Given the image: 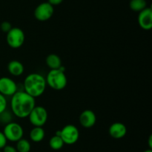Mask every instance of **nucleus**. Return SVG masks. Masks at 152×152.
<instances>
[{"mask_svg":"<svg viewBox=\"0 0 152 152\" xmlns=\"http://www.w3.org/2000/svg\"><path fill=\"white\" fill-rule=\"evenodd\" d=\"M2 149V152H17L16 147H13L12 145H6Z\"/></svg>","mask_w":152,"mask_h":152,"instance_id":"nucleus-23","label":"nucleus"},{"mask_svg":"<svg viewBox=\"0 0 152 152\" xmlns=\"http://www.w3.org/2000/svg\"><path fill=\"white\" fill-rule=\"evenodd\" d=\"M3 134L5 136L7 141L17 142L23 138L24 130L22 125L17 122H11L4 125Z\"/></svg>","mask_w":152,"mask_h":152,"instance_id":"nucleus-6","label":"nucleus"},{"mask_svg":"<svg viewBox=\"0 0 152 152\" xmlns=\"http://www.w3.org/2000/svg\"><path fill=\"white\" fill-rule=\"evenodd\" d=\"M0 152H2V151H1V150H0Z\"/></svg>","mask_w":152,"mask_h":152,"instance_id":"nucleus-27","label":"nucleus"},{"mask_svg":"<svg viewBox=\"0 0 152 152\" xmlns=\"http://www.w3.org/2000/svg\"><path fill=\"white\" fill-rule=\"evenodd\" d=\"M25 40L24 31L18 27H12L7 33L6 41L7 45L12 49H19L22 47Z\"/></svg>","mask_w":152,"mask_h":152,"instance_id":"nucleus-5","label":"nucleus"},{"mask_svg":"<svg viewBox=\"0 0 152 152\" xmlns=\"http://www.w3.org/2000/svg\"><path fill=\"white\" fill-rule=\"evenodd\" d=\"M10 106L13 116L25 119L36 106V100L25 91H16L11 96Z\"/></svg>","mask_w":152,"mask_h":152,"instance_id":"nucleus-1","label":"nucleus"},{"mask_svg":"<svg viewBox=\"0 0 152 152\" xmlns=\"http://www.w3.org/2000/svg\"><path fill=\"white\" fill-rule=\"evenodd\" d=\"M17 91V83L9 77H0V93L11 97Z\"/></svg>","mask_w":152,"mask_h":152,"instance_id":"nucleus-9","label":"nucleus"},{"mask_svg":"<svg viewBox=\"0 0 152 152\" xmlns=\"http://www.w3.org/2000/svg\"><path fill=\"white\" fill-rule=\"evenodd\" d=\"M64 145L65 144H64L62 138H61L59 136H53V137L50 139V140H49V146H50V148L53 149V150H60L61 148H62Z\"/></svg>","mask_w":152,"mask_h":152,"instance_id":"nucleus-16","label":"nucleus"},{"mask_svg":"<svg viewBox=\"0 0 152 152\" xmlns=\"http://www.w3.org/2000/svg\"><path fill=\"white\" fill-rule=\"evenodd\" d=\"M0 28L3 32L7 33L12 28V25L8 21H4L0 25Z\"/></svg>","mask_w":152,"mask_h":152,"instance_id":"nucleus-21","label":"nucleus"},{"mask_svg":"<svg viewBox=\"0 0 152 152\" xmlns=\"http://www.w3.org/2000/svg\"><path fill=\"white\" fill-rule=\"evenodd\" d=\"M28 117L30 123L34 127H42L47 122L48 113L42 106H35Z\"/></svg>","mask_w":152,"mask_h":152,"instance_id":"nucleus-4","label":"nucleus"},{"mask_svg":"<svg viewBox=\"0 0 152 152\" xmlns=\"http://www.w3.org/2000/svg\"><path fill=\"white\" fill-rule=\"evenodd\" d=\"M129 6L133 11L140 12L147 7V2L145 0H131Z\"/></svg>","mask_w":152,"mask_h":152,"instance_id":"nucleus-18","label":"nucleus"},{"mask_svg":"<svg viewBox=\"0 0 152 152\" xmlns=\"http://www.w3.org/2000/svg\"><path fill=\"white\" fill-rule=\"evenodd\" d=\"M80 123L83 128H90L94 126L96 122V116L94 112L91 110H83L79 117Z\"/></svg>","mask_w":152,"mask_h":152,"instance_id":"nucleus-11","label":"nucleus"},{"mask_svg":"<svg viewBox=\"0 0 152 152\" xmlns=\"http://www.w3.org/2000/svg\"><path fill=\"white\" fill-rule=\"evenodd\" d=\"M24 91L34 98L42 95L46 89L45 77L39 73H31L25 77L23 82Z\"/></svg>","mask_w":152,"mask_h":152,"instance_id":"nucleus-2","label":"nucleus"},{"mask_svg":"<svg viewBox=\"0 0 152 152\" xmlns=\"http://www.w3.org/2000/svg\"><path fill=\"white\" fill-rule=\"evenodd\" d=\"M7 71L11 75L17 77L23 74L25 71V67L20 61L13 60V61H10L7 64Z\"/></svg>","mask_w":152,"mask_h":152,"instance_id":"nucleus-13","label":"nucleus"},{"mask_svg":"<svg viewBox=\"0 0 152 152\" xmlns=\"http://www.w3.org/2000/svg\"><path fill=\"white\" fill-rule=\"evenodd\" d=\"M108 134L114 139H122L127 134V128L122 122H114L108 128Z\"/></svg>","mask_w":152,"mask_h":152,"instance_id":"nucleus-12","label":"nucleus"},{"mask_svg":"<svg viewBox=\"0 0 152 152\" xmlns=\"http://www.w3.org/2000/svg\"><path fill=\"white\" fill-rule=\"evenodd\" d=\"M30 139L34 142H40L45 136V132L42 127H34L30 131Z\"/></svg>","mask_w":152,"mask_h":152,"instance_id":"nucleus-14","label":"nucleus"},{"mask_svg":"<svg viewBox=\"0 0 152 152\" xmlns=\"http://www.w3.org/2000/svg\"><path fill=\"white\" fill-rule=\"evenodd\" d=\"M62 1H63V0H48V2L51 4L52 6H56L60 4Z\"/></svg>","mask_w":152,"mask_h":152,"instance_id":"nucleus-24","label":"nucleus"},{"mask_svg":"<svg viewBox=\"0 0 152 152\" xmlns=\"http://www.w3.org/2000/svg\"><path fill=\"white\" fill-rule=\"evenodd\" d=\"M46 83L54 90H62L68 83V78L65 72L56 69H50L45 77Z\"/></svg>","mask_w":152,"mask_h":152,"instance_id":"nucleus-3","label":"nucleus"},{"mask_svg":"<svg viewBox=\"0 0 152 152\" xmlns=\"http://www.w3.org/2000/svg\"><path fill=\"white\" fill-rule=\"evenodd\" d=\"M16 148L17 152H30L31 148V143L26 139L22 138L16 142Z\"/></svg>","mask_w":152,"mask_h":152,"instance_id":"nucleus-17","label":"nucleus"},{"mask_svg":"<svg viewBox=\"0 0 152 152\" xmlns=\"http://www.w3.org/2000/svg\"><path fill=\"white\" fill-rule=\"evenodd\" d=\"M7 139H6L5 136L4 135L3 132L0 131V150L2 149L4 146L7 145Z\"/></svg>","mask_w":152,"mask_h":152,"instance_id":"nucleus-22","label":"nucleus"},{"mask_svg":"<svg viewBox=\"0 0 152 152\" xmlns=\"http://www.w3.org/2000/svg\"><path fill=\"white\" fill-rule=\"evenodd\" d=\"M13 114L11 110H9L6 109L4 111L0 113V123L2 125H7L10 122H13Z\"/></svg>","mask_w":152,"mask_h":152,"instance_id":"nucleus-19","label":"nucleus"},{"mask_svg":"<svg viewBox=\"0 0 152 152\" xmlns=\"http://www.w3.org/2000/svg\"><path fill=\"white\" fill-rule=\"evenodd\" d=\"M148 142V146H149V148L152 149V135L149 136Z\"/></svg>","mask_w":152,"mask_h":152,"instance_id":"nucleus-25","label":"nucleus"},{"mask_svg":"<svg viewBox=\"0 0 152 152\" xmlns=\"http://www.w3.org/2000/svg\"><path fill=\"white\" fill-rule=\"evenodd\" d=\"M143 152H152V149H150V148H148V149H147V150L144 151Z\"/></svg>","mask_w":152,"mask_h":152,"instance_id":"nucleus-26","label":"nucleus"},{"mask_svg":"<svg viewBox=\"0 0 152 152\" xmlns=\"http://www.w3.org/2000/svg\"><path fill=\"white\" fill-rule=\"evenodd\" d=\"M54 12L53 6L48 2H42L39 4L34 10V16L36 19L41 22L47 21L52 17Z\"/></svg>","mask_w":152,"mask_h":152,"instance_id":"nucleus-8","label":"nucleus"},{"mask_svg":"<svg viewBox=\"0 0 152 152\" xmlns=\"http://www.w3.org/2000/svg\"><path fill=\"white\" fill-rule=\"evenodd\" d=\"M46 64L50 69H56L62 66V60L56 54H50L45 59Z\"/></svg>","mask_w":152,"mask_h":152,"instance_id":"nucleus-15","label":"nucleus"},{"mask_svg":"<svg viewBox=\"0 0 152 152\" xmlns=\"http://www.w3.org/2000/svg\"><path fill=\"white\" fill-rule=\"evenodd\" d=\"M138 24L141 28L149 31L152 28V9L151 7H146L139 12L137 17Z\"/></svg>","mask_w":152,"mask_h":152,"instance_id":"nucleus-10","label":"nucleus"},{"mask_svg":"<svg viewBox=\"0 0 152 152\" xmlns=\"http://www.w3.org/2000/svg\"><path fill=\"white\" fill-rule=\"evenodd\" d=\"M59 137L62 138L64 144L74 145L78 141L80 137V131L74 125H66L60 130Z\"/></svg>","mask_w":152,"mask_h":152,"instance_id":"nucleus-7","label":"nucleus"},{"mask_svg":"<svg viewBox=\"0 0 152 152\" xmlns=\"http://www.w3.org/2000/svg\"><path fill=\"white\" fill-rule=\"evenodd\" d=\"M7 107V101L5 96L0 93V113L6 110Z\"/></svg>","mask_w":152,"mask_h":152,"instance_id":"nucleus-20","label":"nucleus"}]
</instances>
